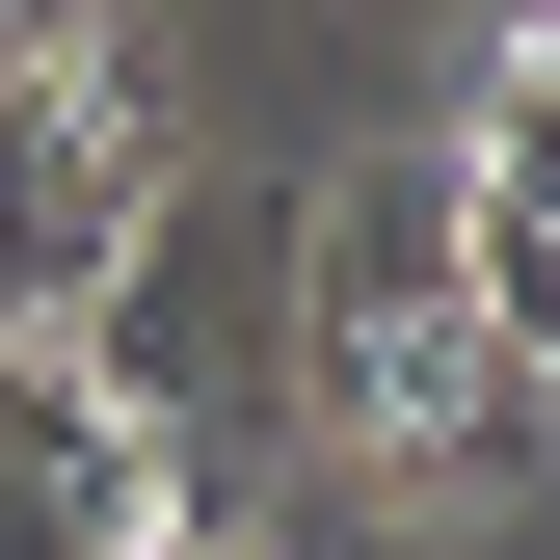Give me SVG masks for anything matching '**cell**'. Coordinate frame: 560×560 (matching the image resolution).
I'll return each instance as SVG.
<instances>
[{
    "mask_svg": "<svg viewBox=\"0 0 560 560\" xmlns=\"http://www.w3.org/2000/svg\"><path fill=\"white\" fill-rule=\"evenodd\" d=\"M294 374H320V428L374 454L400 508H534V347L480 320V267H454V161H374L320 214Z\"/></svg>",
    "mask_w": 560,
    "mask_h": 560,
    "instance_id": "6da1fadb",
    "label": "cell"
},
{
    "mask_svg": "<svg viewBox=\"0 0 560 560\" xmlns=\"http://www.w3.org/2000/svg\"><path fill=\"white\" fill-rule=\"evenodd\" d=\"M133 214H161V54L133 27H27L0 54V347H54L133 267Z\"/></svg>",
    "mask_w": 560,
    "mask_h": 560,
    "instance_id": "7a4b0ae2",
    "label": "cell"
},
{
    "mask_svg": "<svg viewBox=\"0 0 560 560\" xmlns=\"http://www.w3.org/2000/svg\"><path fill=\"white\" fill-rule=\"evenodd\" d=\"M0 560H161V480L54 347H0Z\"/></svg>",
    "mask_w": 560,
    "mask_h": 560,
    "instance_id": "3957f363",
    "label": "cell"
}]
</instances>
